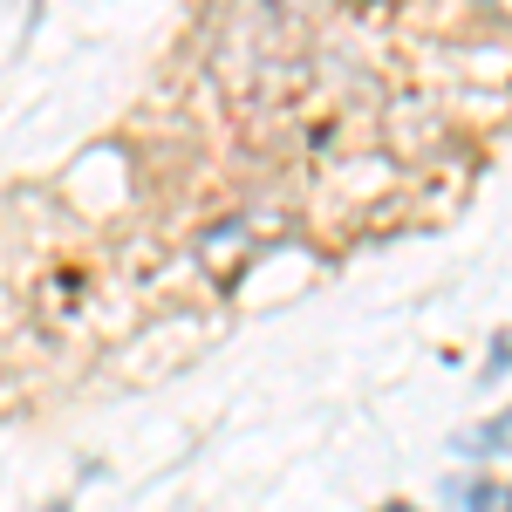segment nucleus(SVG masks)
<instances>
[{"instance_id": "obj_1", "label": "nucleus", "mask_w": 512, "mask_h": 512, "mask_svg": "<svg viewBox=\"0 0 512 512\" xmlns=\"http://www.w3.org/2000/svg\"><path fill=\"white\" fill-rule=\"evenodd\" d=\"M458 506L465 512H512V485H499V478H472V485H458Z\"/></svg>"}, {"instance_id": "obj_2", "label": "nucleus", "mask_w": 512, "mask_h": 512, "mask_svg": "<svg viewBox=\"0 0 512 512\" xmlns=\"http://www.w3.org/2000/svg\"><path fill=\"white\" fill-rule=\"evenodd\" d=\"M485 7H492V14H506V21H512V0H485Z\"/></svg>"}]
</instances>
